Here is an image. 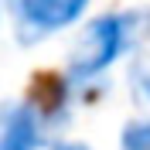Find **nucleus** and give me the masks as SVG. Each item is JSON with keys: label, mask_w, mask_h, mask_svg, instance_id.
<instances>
[{"label": "nucleus", "mask_w": 150, "mask_h": 150, "mask_svg": "<svg viewBox=\"0 0 150 150\" xmlns=\"http://www.w3.org/2000/svg\"><path fill=\"white\" fill-rule=\"evenodd\" d=\"M126 89H130V99L140 109L150 106V62L147 58H133L130 68H126Z\"/></svg>", "instance_id": "nucleus-4"}, {"label": "nucleus", "mask_w": 150, "mask_h": 150, "mask_svg": "<svg viewBox=\"0 0 150 150\" xmlns=\"http://www.w3.org/2000/svg\"><path fill=\"white\" fill-rule=\"evenodd\" d=\"M147 31H150V10H109L82 24L65 58L68 85L89 89V85L103 82L116 62L137 51Z\"/></svg>", "instance_id": "nucleus-1"}, {"label": "nucleus", "mask_w": 150, "mask_h": 150, "mask_svg": "<svg viewBox=\"0 0 150 150\" xmlns=\"http://www.w3.org/2000/svg\"><path fill=\"white\" fill-rule=\"evenodd\" d=\"M0 14H4V0H0Z\"/></svg>", "instance_id": "nucleus-7"}, {"label": "nucleus", "mask_w": 150, "mask_h": 150, "mask_svg": "<svg viewBox=\"0 0 150 150\" xmlns=\"http://www.w3.org/2000/svg\"><path fill=\"white\" fill-rule=\"evenodd\" d=\"M92 0H4L21 45H41L75 28Z\"/></svg>", "instance_id": "nucleus-2"}, {"label": "nucleus", "mask_w": 150, "mask_h": 150, "mask_svg": "<svg viewBox=\"0 0 150 150\" xmlns=\"http://www.w3.org/2000/svg\"><path fill=\"white\" fill-rule=\"evenodd\" d=\"M48 137V120L31 99L0 103V150H41Z\"/></svg>", "instance_id": "nucleus-3"}, {"label": "nucleus", "mask_w": 150, "mask_h": 150, "mask_svg": "<svg viewBox=\"0 0 150 150\" xmlns=\"http://www.w3.org/2000/svg\"><path fill=\"white\" fill-rule=\"evenodd\" d=\"M120 150H150V116H137V120L123 123Z\"/></svg>", "instance_id": "nucleus-5"}, {"label": "nucleus", "mask_w": 150, "mask_h": 150, "mask_svg": "<svg viewBox=\"0 0 150 150\" xmlns=\"http://www.w3.org/2000/svg\"><path fill=\"white\" fill-rule=\"evenodd\" d=\"M48 150H89L85 143H55V147H48Z\"/></svg>", "instance_id": "nucleus-6"}]
</instances>
